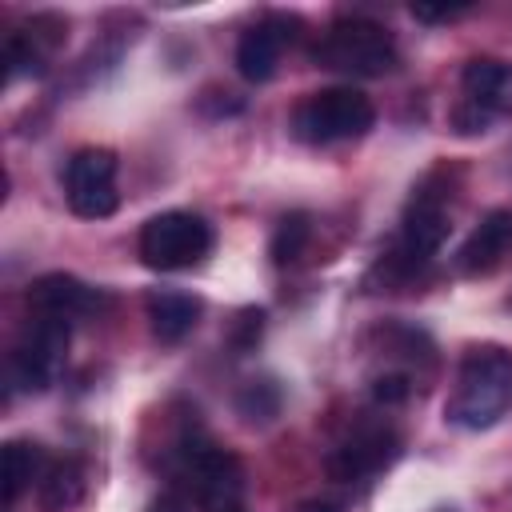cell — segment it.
Here are the masks:
<instances>
[{"mask_svg": "<svg viewBox=\"0 0 512 512\" xmlns=\"http://www.w3.org/2000/svg\"><path fill=\"white\" fill-rule=\"evenodd\" d=\"M512 408V352L500 344H472L460 356L456 388L444 404V420L468 432L492 428Z\"/></svg>", "mask_w": 512, "mask_h": 512, "instance_id": "cell-1", "label": "cell"}, {"mask_svg": "<svg viewBox=\"0 0 512 512\" xmlns=\"http://www.w3.org/2000/svg\"><path fill=\"white\" fill-rule=\"evenodd\" d=\"M320 68L344 72V76H384L396 68V40L392 32L372 16H340L328 24L320 44L312 48Z\"/></svg>", "mask_w": 512, "mask_h": 512, "instance_id": "cell-2", "label": "cell"}, {"mask_svg": "<svg viewBox=\"0 0 512 512\" xmlns=\"http://www.w3.org/2000/svg\"><path fill=\"white\" fill-rule=\"evenodd\" d=\"M180 456H184V472H188L192 500L200 512H248L244 468H240L236 452L220 448L204 432H184Z\"/></svg>", "mask_w": 512, "mask_h": 512, "instance_id": "cell-3", "label": "cell"}, {"mask_svg": "<svg viewBox=\"0 0 512 512\" xmlns=\"http://www.w3.org/2000/svg\"><path fill=\"white\" fill-rule=\"evenodd\" d=\"M376 124V108L372 100L352 88H320L312 96H304L292 112V136L304 144H340V140H356Z\"/></svg>", "mask_w": 512, "mask_h": 512, "instance_id": "cell-4", "label": "cell"}, {"mask_svg": "<svg viewBox=\"0 0 512 512\" xmlns=\"http://www.w3.org/2000/svg\"><path fill=\"white\" fill-rule=\"evenodd\" d=\"M452 232V220H448V208H444V192L432 188V176L412 192L408 208H404V220H400V240L388 256V272L392 276H412L416 268H424L448 240Z\"/></svg>", "mask_w": 512, "mask_h": 512, "instance_id": "cell-5", "label": "cell"}, {"mask_svg": "<svg viewBox=\"0 0 512 512\" xmlns=\"http://www.w3.org/2000/svg\"><path fill=\"white\" fill-rule=\"evenodd\" d=\"M140 260L156 272H184L212 252V228L196 212H160L140 228Z\"/></svg>", "mask_w": 512, "mask_h": 512, "instance_id": "cell-6", "label": "cell"}, {"mask_svg": "<svg viewBox=\"0 0 512 512\" xmlns=\"http://www.w3.org/2000/svg\"><path fill=\"white\" fill-rule=\"evenodd\" d=\"M68 336H72L68 320L32 312V320L24 324V332L16 336V344L8 352V384L16 392H44L64 368Z\"/></svg>", "mask_w": 512, "mask_h": 512, "instance_id": "cell-7", "label": "cell"}, {"mask_svg": "<svg viewBox=\"0 0 512 512\" xmlns=\"http://www.w3.org/2000/svg\"><path fill=\"white\" fill-rule=\"evenodd\" d=\"M64 200L84 220H104L116 212V152L112 148H80L64 164Z\"/></svg>", "mask_w": 512, "mask_h": 512, "instance_id": "cell-8", "label": "cell"}, {"mask_svg": "<svg viewBox=\"0 0 512 512\" xmlns=\"http://www.w3.org/2000/svg\"><path fill=\"white\" fill-rule=\"evenodd\" d=\"M396 456H400V440H396V432L384 428V424H368V428H356L352 436H344V440L328 452L324 468H328L332 480L352 484V480H364V476L388 468Z\"/></svg>", "mask_w": 512, "mask_h": 512, "instance_id": "cell-9", "label": "cell"}, {"mask_svg": "<svg viewBox=\"0 0 512 512\" xmlns=\"http://www.w3.org/2000/svg\"><path fill=\"white\" fill-rule=\"evenodd\" d=\"M296 24H300L296 16H268V20H260L256 28H248V32L236 40V72H240L248 84L272 80L284 44L296 40V32H292Z\"/></svg>", "mask_w": 512, "mask_h": 512, "instance_id": "cell-10", "label": "cell"}, {"mask_svg": "<svg viewBox=\"0 0 512 512\" xmlns=\"http://www.w3.org/2000/svg\"><path fill=\"white\" fill-rule=\"evenodd\" d=\"M460 104L484 112L488 120L512 112V60L496 56H472L460 72Z\"/></svg>", "mask_w": 512, "mask_h": 512, "instance_id": "cell-11", "label": "cell"}, {"mask_svg": "<svg viewBox=\"0 0 512 512\" xmlns=\"http://www.w3.org/2000/svg\"><path fill=\"white\" fill-rule=\"evenodd\" d=\"M96 304H100V292L76 280L72 272H48L28 284V308L36 316H56L72 324L76 316H88Z\"/></svg>", "mask_w": 512, "mask_h": 512, "instance_id": "cell-12", "label": "cell"}, {"mask_svg": "<svg viewBox=\"0 0 512 512\" xmlns=\"http://www.w3.org/2000/svg\"><path fill=\"white\" fill-rule=\"evenodd\" d=\"M508 244H512V212H508V208H492V212L472 228V236L464 240L456 264H460L464 276H484V272H492V268L504 260Z\"/></svg>", "mask_w": 512, "mask_h": 512, "instance_id": "cell-13", "label": "cell"}, {"mask_svg": "<svg viewBox=\"0 0 512 512\" xmlns=\"http://www.w3.org/2000/svg\"><path fill=\"white\" fill-rule=\"evenodd\" d=\"M144 312H148V328H152V336H156L160 344H180V340L196 328L204 304H200V296H192V292L156 288V292H148Z\"/></svg>", "mask_w": 512, "mask_h": 512, "instance_id": "cell-14", "label": "cell"}, {"mask_svg": "<svg viewBox=\"0 0 512 512\" xmlns=\"http://www.w3.org/2000/svg\"><path fill=\"white\" fill-rule=\"evenodd\" d=\"M48 456L36 440H8L4 444V496L8 504H16L28 488L40 484V476L48 472Z\"/></svg>", "mask_w": 512, "mask_h": 512, "instance_id": "cell-15", "label": "cell"}, {"mask_svg": "<svg viewBox=\"0 0 512 512\" xmlns=\"http://www.w3.org/2000/svg\"><path fill=\"white\" fill-rule=\"evenodd\" d=\"M80 500H84V468L76 460H52L36 484V508L40 512H68Z\"/></svg>", "mask_w": 512, "mask_h": 512, "instance_id": "cell-16", "label": "cell"}, {"mask_svg": "<svg viewBox=\"0 0 512 512\" xmlns=\"http://www.w3.org/2000/svg\"><path fill=\"white\" fill-rule=\"evenodd\" d=\"M308 240H312V216H308V212H288V216L276 224V232H272V260H276L280 268L296 264V260L304 256Z\"/></svg>", "mask_w": 512, "mask_h": 512, "instance_id": "cell-17", "label": "cell"}, {"mask_svg": "<svg viewBox=\"0 0 512 512\" xmlns=\"http://www.w3.org/2000/svg\"><path fill=\"white\" fill-rule=\"evenodd\" d=\"M236 412L248 420V424H268L276 420L280 412V388L272 380H248L240 392H236Z\"/></svg>", "mask_w": 512, "mask_h": 512, "instance_id": "cell-18", "label": "cell"}, {"mask_svg": "<svg viewBox=\"0 0 512 512\" xmlns=\"http://www.w3.org/2000/svg\"><path fill=\"white\" fill-rule=\"evenodd\" d=\"M4 64H8V80H20V76H44V68H48V52H40L24 32H12V36H8V48H4Z\"/></svg>", "mask_w": 512, "mask_h": 512, "instance_id": "cell-19", "label": "cell"}, {"mask_svg": "<svg viewBox=\"0 0 512 512\" xmlns=\"http://www.w3.org/2000/svg\"><path fill=\"white\" fill-rule=\"evenodd\" d=\"M260 332H264V312L260 308H240L232 328H228V348L244 356V352H252L260 344Z\"/></svg>", "mask_w": 512, "mask_h": 512, "instance_id": "cell-20", "label": "cell"}, {"mask_svg": "<svg viewBox=\"0 0 512 512\" xmlns=\"http://www.w3.org/2000/svg\"><path fill=\"white\" fill-rule=\"evenodd\" d=\"M372 396H376V404H404L412 396V380L404 372H380L372 380Z\"/></svg>", "mask_w": 512, "mask_h": 512, "instance_id": "cell-21", "label": "cell"}, {"mask_svg": "<svg viewBox=\"0 0 512 512\" xmlns=\"http://www.w3.org/2000/svg\"><path fill=\"white\" fill-rule=\"evenodd\" d=\"M468 12V4H412V16L416 20H428V24H444V20H456V16H464Z\"/></svg>", "mask_w": 512, "mask_h": 512, "instance_id": "cell-22", "label": "cell"}, {"mask_svg": "<svg viewBox=\"0 0 512 512\" xmlns=\"http://www.w3.org/2000/svg\"><path fill=\"white\" fill-rule=\"evenodd\" d=\"M148 512H192L176 492H160L152 504H148Z\"/></svg>", "mask_w": 512, "mask_h": 512, "instance_id": "cell-23", "label": "cell"}, {"mask_svg": "<svg viewBox=\"0 0 512 512\" xmlns=\"http://www.w3.org/2000/svg\"><path fill=\"white\" fill-rule=\"evenodd\" d=\"M296 512H340V504H332V500H304V504H296Z\"/></svg>", "mask_w": 512, "mask_h": 512, "instance_id": "cell-24", "label": "cell"}]
</instances>
